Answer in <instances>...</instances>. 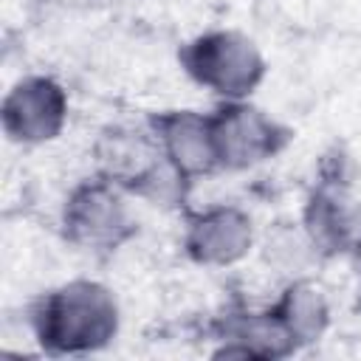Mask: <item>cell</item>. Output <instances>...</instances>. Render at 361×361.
<instances>
[{
	"mask_svg": "<svg viewBox=\"0 0 361 361\" xmlns=\"http://www.w3.org/2000/svg\"><path fill=\"white\" fill-rule=\"evenodd\" d=\"M37 341L54 355L102 350L118 333V302L93 279H73L48 290L31 316Z\"/></svg>",
	"mask_w": 361,
	"mask_h": 361,
	"instance_id": "cell-1",
	"label": "cell"
},
{
	"mask_svg": "<svg viewBox=\"0 0 361 361\" xmlns=\"http://www.w3.org/2000/svg\"><path fill=\"white\" fill-rule=\"evenodd\" d=\"M93 155L96 175L116 183L127 195L147 197L152 203L178 200L183 183H189L164 155L152 127L138 130L127 124H113L99 133Z\"/></svg>",
	"mask_w": 361,
	"mask_h": 361,
	"instance_id": "cell-2",
	"label": "cell"
},
{
	"mask_svg": "<svg viewBox=\"0 0 361 361\" xmlns=\"http://www.w3.org/2000/svg\"><path fill=\"white\" fill-rule=\"evenodd\" d=\"M180 65L209 93L223 102L248 99L265 79V56L257 42L240 31L217 28L197 34L180 48Z\"/></svg>",
	"mask_w": 361,
	"mask_h": 361,
	"instance_id": "cell-3",
	"label": "cell"
},
{
	"mask_svg": "<svg viewBox=\"0 0 361 361\" xmlns=\"http://www.w3.org/2000/svg\"><path fill=\"white\" fill-rule=\"evenodd\" d=\"M124 195V189L102 175L79 183L62 206L65 240L82 251H113L127 243L135 231V220Z\"/></svg>",
	"mask_w": 361,
	"mask_h": 361,
	"instance_id": "cell-4",
	"label": "cell"
},
{
	"mask_svg": "<svg viewBox=\"0 0 361 361\" xmlns=\"http://www.w3.org/2000/svg\"><path fill=\"white\" fill-rule=\"evenodd\" d=\"M220 169H248L274 158L288 144V130L248 99L223 102L209 113Z\"/></svg>",
	"mask_w": 361,
	"mask_h": 361,
	"instance_id": "cell-5",
	"label": "cell"
},
{
	"mask_svg": "<svg viewBox=\"0 0 361 361\" xmlns=\"http://www.w3.org/2000/svg\"><path fill=\"white\" fill-rule=\"evenodd\" d=\"M3 133L23 147L54 141L68 121L65 87L42 73L23 76L3 99Z\"/></svg>",
	"mask_w": 361,
	"mask_h": 361,
	"instance_id": "cell-6",
	"label": "cell"
},
{
	"mask_svg": "<svg viewBox=\"0 0 361 361\" xmlns=\"http://www.w3.org/2000/svg\"><path fill=\"white\" fill-rule=\"evenodd\" d=\"M310 245L330 257L361 251V203L341 180H322L305 206Z\"/></svg>",
	"mask_w": 361,
	"mask_h": 361,
	"instance_id": "cell-7",
	"label": "cell"
},
{
	"mask_svg": "<svg viewBox=\"0 0 361 361\" xmlns=\"http://www.w3.org/2000/svg\"><path fill=\"white\" fill-rule=\"evenodd\" d=\"M254 243L251 217L237 206H209L186 220L183 248L189 259L209 268L240 262Z\"/></svg>",
	"mask_w": 361,
	"mask_h": 361,
	"instance_id": "cell-8",
	"label": "cell"
},
{
	"mask_svg": "<svg viewBox=\"0 0 361 361\" xmlns=\"http://www.w3.org/2000/svg\"><path fill=\"white\" fill-rule=\"evenodd\" d=\"M152 133L161 141L164 155L169 164L192 183L195 178L212 175L220 169L212 121L209 113L197 110H166L149 121Z\"/></svg>",
	"mask_w": 361,
	"mask_h": 361,
	"instance_id": "cell-9",
	"label": "cell"
},
{
	"mask_svg": "<svg viewBox=\"0 0 361 361\" xmlns=\"http://www.w3.org/2000/svg\"><path fill=\"white\" fill-rule=\"evenodd\" d=\"M271 310L296 347L319 338L327 327V302L322 290L310 282H290Z\"/></svg>",
	"mask_w": 361,
	"mask_h": 361,
	"instance_id": "cell-10",
	"label": "cell"
}]
</instances>
